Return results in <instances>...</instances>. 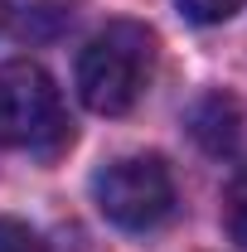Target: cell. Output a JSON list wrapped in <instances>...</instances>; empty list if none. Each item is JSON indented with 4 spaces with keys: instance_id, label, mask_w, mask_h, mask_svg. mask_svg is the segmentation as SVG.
I'll return each mask as SVG.
<instances>
[{
    "instance_id": "cell-1",
    "label": "cell",
    "mask_w": 247,
    "mask_h": 252,
    "mask_svg": "<svg viewBox=\"0 0 247 252\" xmlns=\"http://www.w3.org/2000/svg\"><path fill=\"white\" fill-rule=\"evenodd\" d=\"M155 73V30L112 20L78 54V97L97 117H126Z\"/></svg>"
},
{
    "instance_id": "cell-2",
    "label": "cell",
    "mask_w": 247,
    "mask_h": 252,
    "mask_svg": "<svg viewBox=\"0 0 247 252\" xmlns=\"http://www.w3.org/2000/svg\"><path fill=\"white\" fill-rule=\"evenodd\" d=\"M73 141V126L63 122L59 88L39 63H0V146L20 151H59Z\"/></svg>"
},
{
    "instance_id": "cell-3",
    "label": "cell",
    "mask_w": 247,
    "mask_h": 252,
    "mask_svg": "<svg viewBox=\"0 0 247 252\" xmlns=\"http://www.w3.org/2000/svg\"><path fill=\"white\" fill-rule=\"evenodd\" d=\"M93 199L126 233H146L175 214V175L160 156H122L93 175Z\"/></svg>"
},
{
    "instance_id": "cell-4",
    "label": "cell",
    "mask_w": 247,
    "mask_h": 252,
    "mask_svg": "<svg viewBox=\"0 0 247 252\" xmlns=\"http://www.w3.org/2000/svg\"><path fill=\"white\" fill-rule=\"evenodd\" d=\"M243 126H247V112L233 93H209L199 97L194 117H189V131L194 141L209 151V156H233L238 141H243Z\"/></svg>"
},
{
    "instance_id": "cell-5",
    "label": "cell",
    "mask_w": 247,
    "mask_h": 252,
    "mask_svg": "<svg viewBox=\"0 0 247 252\" xmlns=\"http://www.w3.org/2000/svg\"><path fill=\"white\" fill-rule=\"evenodd\" d=\"M175 5H180V15L194 20V25H223V20H233L243 10L247 0H175Z\"/></svg>"
},
{
    "instance_id": "cell-6",
    "label": "cell",
    "mask_w": 247,
    "mask_h": 252,
    "mask_svg": "<svg viewBox=\"0 0 247 252\" xmlns=\"http://www.w3.org/2000/svg\"><path fill=\"white\" fill-rule=\"evenodd\" d=\"M228 233L247 248V165L238 170V180L228 185Z\"/></svg>"
},
{
    "instance_id": "cell-7",
    "label": "cell",
    "mask_w": 247,
    "mask_h": 252,
    "mask_svg": "<svg viewBox=\"0 0 247 252\" xmlns=\"http://www.w3.org/2000/svg\"><path fill=\"white\" fill-rule=\"evenodd\" d=\"M0 252H44V243L20 219H0Z\"/></svg>"
},
{
    "instance_id": "cell-8",
    "label": "cell",
    "mask_w": 247,
    "mask_h": 252,
    "mask_svg": "<svg viewBox=\"0 0 247 252\" xmlns=\"http://www.w3.org/2000/svg\"><path fill=\"white\" fill-rule=\"evenodd\" d=\"M44 252H102V248H97V243L83 233V228H63L59 243H54V248H44Z\"/></svg>"
},
{
    "instance_id": "cell-9",
    "label": "cell",
    "mask_w": 247,
    "mask_h": 252,
    "mask_svg": "<svg viewBox=\"0 0 247 252\" xmlns=\"http://www.w3.org/2000/svg\"><path fill=\"white\" fill-rule=\"evenodd\" d=\"M5 20H10V0H0V30H5Z\"/></svg>"
}]
</instances>
